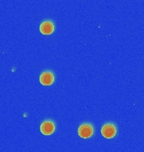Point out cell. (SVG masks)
Instances as JSON below:
<instances>
[{
    "label": "cell",
    "mask_w": 144,
    "mask_h": 152,
    "mask_svg": "<svg viewBox=\"0 0 144 152\" xmlns=\"http://www.w3.org/2000/svg\"><path fill=\"white\" fill-rule=\"evenodd\" d=\"M54 75L51 71H46L41 75L40 77V81L41 84L43 86H51L54 82Z\"/></svg>",
    "instance_id": "277c9868"
},
{
    "label": "cell",
    "mask_w": 144,
    "mask_h": 152,
    "mask_svg": "<svg viewBox=\"0 0 144 152\" xmlns=\"http://www.w3.org/2000/svg\"><path fill=\"white\" fill-rule=\"evenodd\" d=\"M94 134V128L90 124H84L79 128V135L83 139L90 138Z\"/></svg>",
    "instance_id": "6da1fadb"
},
{
    "label": "cell",
    "mask_w": 144,
    "mask_h": 152,
    "mask_svg": "<svg viewBox=\"0 0 144 152\" xmlns=\"http://www.w3.org/2000/svg\"><path fill=\"white\" fill-rule=\"evenodd\" d=\"M54 25L52 22L47 20L44 21L40 26V31L43 35H51L54 31Z\"/></svg>",
    "instance_id": "5b68a950"
},
{
    "label": "cell",
    "mask_w": 144,
    "mask_h": 152,
    "mask_svg": "<svg viewBox=\"0 0 144 152\" xmlns=\"http://www.w3.org/2000/svg\"><path fill=\"white\" fill-rule=\"evenodd\" d=\"M101 134L106 139H111L116 134V129L115 125L111 124H105L101 129Z\"/></svg>",
    "instance_id": "7a4b0ae2"
},
{
    "label": "cell",
    "mask_w": 144,
    "mask_h": 152,
    "mask_svg": "<svg viewBox=\"0 0 144 152\" xmlns=\"http://www.w3.org/2000/svg\"><path fill=\"white\" fill-rule=\"evenodd\" d=\"M55 131V124L52 121H45L41 125V132L44 135H51Z\"/></svg>",
    "instance_id": "3957f363"
}]
</instances>
